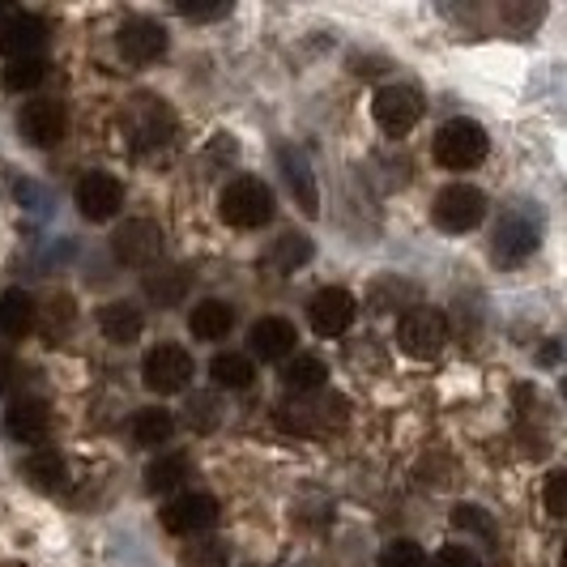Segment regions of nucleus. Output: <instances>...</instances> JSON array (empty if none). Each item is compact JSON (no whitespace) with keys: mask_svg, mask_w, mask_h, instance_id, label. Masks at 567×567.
<instances>
[{"mask_svg":"<svg viewBox=\"0 0 567 567\" xmlns=\"http://www.w3.org/2000/svg\"><path fill=\"white\" fill-rule=\"evenodd\" d=\"M278 426L290 435H329L346 423V398L341 393H303V398H290L286 405H278Z\"/></svg>","mask_w":567,"mask_h":567,"instance_id":"1","label":"nucleus"},{"mask_svg":"<svg viewBox=\"0 0 567 567\" xmlns=\"http://www.w3.org/2000/svg\"><path fill=\"white\" fill-rule=\"evenodd\" d=\"M218 214L223 223L235 230H260L274 223V193L269 184H260L256 175H239L230 179L218 197Z\"/></svg>","mask_w":567,"mask_h":567,"instance_id":"2","label":"nucleus"},{"mask_svg":"<svg viewBox=\"0 0 567 567\" xmlns=\"http://www.w3.org/2000/svg\"><path fill=\"white\" fill-rule=\"evenodd\" d=\"M486 158V128L478 120L456 115L435 133V163L449 171H470Z\"/></svg>","mask_w":567,"mask_h":567,"instance_id":"3","label":"nucleus"},{"mask_svg":"<svg viewBox=\"0 0 567 567\" xmlns=\"http://www.w3.org/2000/svg\"><path fill=\"white\" fill-rule=\"evenodd\" d=\"M431 218H435V227L449 230V235L474 230L486 218L483 188H474V184H465V179H456V184H449V188H440V193H435V205H431Z\"/></svg>","mask_w":567,"mask_h":567,"instance_id":"4","label":"nucleus"},{"mask_svg":"<svg viewBox=\"0 0 567 567\" xmlns=\"http://www.w3.org/2000/svg\"><path fill=\"white\" fill-rule=\"evenodd\" d=\"M193 354L184 350V346H154L150 354L142 359V380L150 393H158V398H175V393H184L188 384H193Z\"/></svg>","mask_w":567,"mask_h":567,"instance_id":"5","label":"nucleus"},{"mask_svg":"<svg viewBox=\"0 0 567 567\" xmlns=\"http://www.w3.org/2000/svg\"><path fill=\"white\" fill-rule=\"evenodd\" d=\"M163 248H167V235H163L158 223H150V218H128L112 235L115 260L128 265V269H154L163 260Z\"/></svg>","mask_w":567,"mask_h":567,"instance_id":"6","label":"nucleus"},{"mask_svg":"<svg viewBox=\"0 0 567 567\" xmlns=\"http://www.w3.org/2000/svg\"><path fill=\"white\" fill-rule=\"evenodd\" d=\"M449 341V320L435 308H410L398 320V346L410 359H435Z\"/></svg>","mask_w":567,"mask_h":567,"instance_id":"7","label":"nucleus"},{"mask_svg":"<svg viewBox=\"0 0 567 567\" xmlns=\"http://www.w3.org/2000/svg\"><path fill=\"white\" fill-rule=\"evenodd\" d=\"M371 115L389 137H405L423 120V99L410 85H380L371 99Z\"/></svg>","mask_w":567,"mask_h":567,"instance_id":"8","label":"nucleus"},{"mask_svg":"<svg viewBox=\"0 0 567 567\" xmlns=\"http://www.w3.org/2000/svg\"><path fill=\"white\" fill-rule=\"evenodd\" d=\"M218 499L205 495V491H188V495H175L167 508H163V529L175 534V538H193V534H205L218 525Z\"/></svg>","mask_w":567,"mask_h":567,"instance_id":"9","label":"nucleus"},{"mask_svg":"<svg viewBox=\"0 0 567 567\" xmlns=\"http://www.w3.org/2000/svg\"><path fill=\"white\" fill-rule=\"evenodd\" d=\"M43 43H48V22L39 13H27V9L0 13V56L30 60L43 52Z\"/></svg>","mask_w":567,"mask_h":567,"instance_id":"10","label":"nucleus"},{"mask_svg":"<svg viewBox=\"0 0 567 567\" xmlns=\"http://www.w3.org/2000/svg\"><path fill=\"white\" fill-rule=\"evenodd\" d=\"M73 200H78V214H82L85 223H112L115 214H120V205H124V188L107 171H90V175L78 179Z\"/></svg>","mask_w":567,"mask_h":567,"instance_id":"11","label":"nucleus"},{"mask_svg":"<svg viewBox=\"0 0 567 567\" xmlns=\"http://www.w3.org/2000/svg\"><path fill=\"white\" fill-rule=\"evenodd\" d=\"M115 43H120V56L128 60V64H158L171 48L167 27L154 22V18H128V22L120 27V39H115Z\"/></svg>","mask_w":567,"mask_h":567,"instance_id":"12","label":"nucleus"},{"mask_svg":"<svg viewBox=\"0 0 567 567\" xmlns=\"http://www.w3.org/2000/svg\"><path fill=\"white\" fill-rule=\"evenodd\" d=\"M538 248V223L529 218V214H520V209H512L499 218V227H495V244H491V256L499 260V265H525L529 256Z\"/></svg>","mask_w":567,"mask_h":567,"instance_id":"13","label":"nucleus"},{"mask_svg":"<svg viewBox=\"0 0 567 567\" xmlns=\"http://www.w3.org/2000/svg\"><path fill=\"white\" fill-rule=\"evenodd\" d=\"M354 316H359V303H354V295L341 290V286L316 290V299L308 303V320H312V329L320 338H341V333L354 324Z\"/></svg>","mask_w":567,"mask_h":567,"instance_id":"14","label":"nucleus"},{"mask_svg":"<svg viewBox=\"0 0 567 567\" xmlns=\"http://www.w3.org/2000/svg\"><path fill=\"white\" fill-rule=\"evenodd\" d=\"M18 128H22V137H27L34 150H52V145H60L64 133H69V115H64V107L52 103V99H34V103H27L22 115H18Z\"/></svg>","mask_w":567,"mask_h":567,"instance_id":"15","label":"nucleus"},{"mask_svg":"<svg viewBox=\"0 0 567 567\" xmlns=\"http://www.w3.org/2000/svg\"><path fill=\"white\" fill-rule=\"evenodd\" d=\"M4 435L18 444H43L52 435V410L43 398H18L4 410Z\"/></svg>","mask_w":567,"mask_h":567,"instance_id":"16","label":"nucleus"},{"mask_svg":"<svg viewBox=\"0 0 567 567\" xmlns=\"http://www.w3.org/2000/svg\"><path fill=\"white\" fill-rule=\"evenodd\" d=\"M295 341H299V329L286 320V316H260L248 333V346H252L256 359L265 363H282L295 354Z\"/></svg>","mask_w":567,"mask_h":567,"instance_id":"17","label":"nucleus"},{"mask_svg":"<svg viewBox=\"0 0 567 567\" xmlns=\"http://www.w3.org/2000/svg\"><path fill=\"white\" fill-rule=\"evenodd\" d=\"M128 142H133V150L137 154H150V150H163V145L171 142V133H175V115L158 103V99H145L142 112L133 115V124H128Z\"/></svg>","mask_w":567,"mask_h":567,"instance_id":"18","label":"nucleus"},{"mask_svg":"<svg viewBox=\"0 0 567 567\" xmlns=\"http://www.w3.org/2000/svg\"><path fill=\"white\" fill-rule=\"evenodd\" d=\"M34 324H39V308H34V299H30L22 286H9V290L0 295V338L22 341Z\"/></svg>","mask_w":567,"mask_h":567,"instance_id":"19","label":"nucleus"},{"mask_svg":"<svg viewBox=\"0 0 567 567\" xmlns=\"http://www.w3.org/2000/svg\"><path fill=\"white\" fill-rule=\"evenodd\" d=\"M99 329H103V338L115 341V346H133V341L142 338L145 316H142L137 303H128V299H112V303L99 312Z\"/></svg>","mask_w":567,"mask_h":567,"instance_id":"20","label":"nucleus"},{"mask_svg":"<svg viewBox=\"0 0 567 567\" xmlns=\"http://www.w3.org/2000/svg\"><path fill=\"white\" fill-rule=\"evenodd\" d=\"M278 163L286 171V184H290V193L299 197V209L312 218L316 209H320V197H316V179L312 171H308V158H303V150H295V145H282L278 150Z\"/></svg>","mask_w":567,"mask_h":567,"instance_id":"21","label":"nucleus"},{"mask_svg":"<svg viewBox=\"0 0 567 567\" xmlns=\"http://www.w3.org/2000/svg\"><path fill=\"white\" fill-rule=\"evenodd\" d=\"M230 324H235V312L223 299H200L188 312V333L197 341H223L230 333Z\"/></svg>","mask_w":567,"mask_h":567,"instance_id":"22","label":"nucleus"},{"mask_svg":"<svg viewBox=\"0 0 567 567\" xmlns=\"http://www.w3.org/2000/svg\"><path fill=\"white\" fill-rule=\"evenodd\" d=\"M329 384V368L320 354H295L282 368V389L290 398H303V393H320Z\"/></svg>","mask_w":567,"mask_h":567,"instance_id":"23","label":"nucleus"},{"mask_svg":"<svg viewBox=\"0 0 567 567\" xmlns=\"http://www.w3.org/2000/svg\"><path fill=\"white\" fill-rule=\"evenodd\" d=\"M27 483L34 491H43V495H56L69 486V465H64V456L56 449H34L27 456Z\"/></svg>","mask_w":567,"mask_h":567,"instance_id":"24","label":"nucleus"},{"mask_svg":"<svg viewBox=\"0 0 567 567\" xmlns=\"http://www.w3.org/2000/svg\"><path fill=\"white\" fill-rule=\"evenodd\" d=\"M188 269L184 265H167V269H154L150 278H145V299L150 303H158V308H179L184 303V295H188Z\"/></svg>","mask_w":567,"mask_h":567,"instance_id":"25","label":"nucleus"},{"mask_svg":"<svg viewBox=\"0 0 567 567\" xmlns=\"http://www.w3.org/2000/svg\"><path fill=\"white\" fill-rule=\"evenodd\" d=\"M209 375H214V384H218V389L244 393V389H252L256 368H252V359H248V354H235V350H227V354H214Z\"/></svg>","mask_w":567,"mask_h":567,"instance_id":"26","label":"nucleus"},{"mask_svg":"<svg viewBox=\"0 0 567 567\" xmlns=\"http://www.w3.org/2000/svg\"><path fill=\"white\" fill-rule=\"evenodd\" d=\"M188 453H163L158 461H150V470H145V491H154V495H167L175 486L188 478Z\"/></svg>","mask_w":567,"mask_h":567,"instance_id":"27","label":"nucleus"},{"mask_svg":"<svg viewBox=\"0 0 567 567\" xmlns=\"http://www.w3.org/2000/svg\"><path fill=\"white\" fill-rule=\"evenodd\" d=\"M171 431H175L171 410H142V414L133 419V444H137V449H158V444L171 440Z\"/></svg>","mask_w":567,"mask_h":567,"instance_id":"28","label":"nucleus"},{"mask_svg":"<svg viewBox=\"0 0 567 567\" xmlns=\"http://www.w3.org/2000/svg\"><path fill=\"white\" fill-rule=\"evenodd\" d=\"M48 78V64L43 56H30V60H9L4 69H0V85L9 90V94H22V90H34V85Z\"/></svg>","mask_w":567,"mask_h":567,"instance_id":"29","label":"nucleus"},{"mask_svg":"<svg viewBox=\"0 0 567 567\" xmlns=\"http://www.w3.org/2000/svg\"><path fill=\"white\" fill-rule=\"evenodd\" d=\"M308 260H312V239L308 235H282L278 239V248H274V269L278 274H295Z\"/></svg>","mask_w":567,"mask_h":567,"instance_id":"30","label":"nucleus"},{"mask_svg":"<svg viewBox=\"0 0 567 567\" xmlns=\"http://www.w3.org/2000/svg\"><path fill=\"white\" fill-rule=\"evenodd\" d=\"M73 320H78V308H73V299L69 295H56L52 303H48V316L39 320V329H43V338L56 346L69 329H73Z\"/></svg>","mask_w":567,"mask_h":567,"instance_id":"31","label":"nucleus"},{"mask_svg":"<svg viewBox=\"0 0 567 567\" xmlns=\"http://www.w3.org/2000/svg\"><path fill=\"white\" fill-rule=\"evenodd\" d=\"M380 567H431V564H426V550L419 542L398 538L380 550Z\"/></svg>","mask_w":567,"mask_h":567,"instance_id":"32","label":"nucleus"},{"mask_svg":"<svg viewBox=\"0 0 567 567\" xmlns=\"http://www.w3.org/2000/svg\"><path fill=\"white\" fill-rule=\"evenodd\" d=\"M184 567H230V555L223 542H200L184 550Z\"/></svg>","mask_w":567,"mask_h":567,"instance_id":"33","label":"nucleus"},{"mask_svg":"<svg viewBox=\"0 0 567 567\" xmlns=\"http://www.w3.org/2000/svg\"><path fill=\"white\" fill-rule=\"evenodd\" d=\"M453 525H456V529H465V534H478V538H495L491 516H486L483 508H474V504H461V508H453Z\"/></svg>","mask_w":567,"mask_h":567,"instance_id":"34","label":"nucleus"},{"mask_svg":"<svg viewBox=\"0 0 567 567\" xmlns=\"http://www.w3.org/2000/svg\"><path fill=\"white\" fill-rule=\"evenodd\" d=\"M188 426L193 431H214L218 426V401L209 398V393L193 398V405H188Z\"/></svg>","mask_w":567,"mask_h":567,"instance_id":"35","label":"nucleus"},{"mask_svg":"<svg viewBox=\"0 0 567 567\" xmlns=\"http://www.w3.org/2000/svg\"><path fill=\"white\" fill-rule=\"evenodd\" d=\"M175 9H179V18H188V22H218V18L230 13L227 0H218V4H175Z\"/></svg>","mask_w":567,"mask_h":567,"instance_id":"36","label":"nucleus"},{"mask_svg":"<svg viewBox=\"0 0 567 567\" xmlns=\"http://www.w3.org/2000/svg\"><path fill=\"white\" fill-rule=\"evenodd\" d=\"M564 491H567V474L564 470H555V474L546 478V512H550V516H564L567 512Z\"/></svg>","mask_w":567,"mask_h":567,"instance_id":"37","label":"nucleus"},{"mask_svg":"<svg viewBox=\"0 0 567 567\" xmlns=\"http://www.w3.org/2000/svg\"><path fill=\"white\" fill-rule=\"evenodd\" d=\"M435 567H483V559L470 550V546H444L435 555Z\"/></svg>","mask_w":567,"mask_h":567,"instance_id":"38","label":"nucleus"},{"mask_svg":"<svg viewBox=\"0 0 567 567\" xmlns=\"http://www.w3.org/2000/svg\"><path fill=\"white\" fill-rule=\"evenodd\" d=\"M13 375H18V363H13L9 354H0V393H9V384H13Z\"/></svg>","mask_w":567,"mask_h":567,"instance_id":"39","label":"nucleus"}]
</instances>
